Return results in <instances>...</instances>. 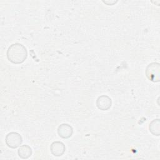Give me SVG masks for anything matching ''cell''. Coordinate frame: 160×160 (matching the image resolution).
I'll list each match as a JSON object with an SVG mask.
<instances>
[{
  "instance_id": "5b68a950",
  "label": "cell",
  "mask_w": 160,
  "mask_h": 160,
  "mask_svg": "<svg viewBox=\"0 0 160 160\" xmlns=\"http://www.w3.org/2000/svg\"><path fill=\"white\" fill-rule=\"evenodd\" d=\"M58 134L62 139H68L73 134V128L68 124H61L58 128Z\"/></svg>"
},
{
  "instance_id": "6da1fadb",
  "label": "cell",
  "mask_w": 160,
  "mask_h": 160,
  "mask_svg": "<svg viewBox=\"0 0 160 160\" xmlns=\"http://www.w3.org/2000/svg\"><path fill=\"white\" fill-rule=\"evenodd\" d=\"M6 55L9 61L15 64H19L26 59L28 51L26 47L22 44L14 43L8 48Z\"/></svg>"
},
{
  "instance_id": "3957f363",
  "label": "cell",
  "mask_w": 160,
  "mask_h": 160,
  "mask_svg": "<svg viewBox=\"0 0 160 160\" xmlns=\"http://www.w3.org/2000/svg\"><path fill=\"white\" fill-rule=\"evenodd\" d=\"M5 142L9 148L16 149L20 146L22 144V138L19 133L16 132H11L6 135Z\"/></svg>"
},
{
  "instance_id": "9c48e42d",
  "label": "cell",
  "mask_w": 160,
  "mask_h": 160,
  "mask_svg": "<svg viewBox=\"0 0 160 160\" xmlns=\"http://www.w3.org/2000/svg\"><path fill=\"white\" fill-rule=\"evenodd\" d=\"M102 2H104V3H105V4H108V5H113L114 4H116L118 1H102Z\"/></svg>"
},
{
  "instance_id": "52a82bcc",
  "label": "cell",
  "mask_w": 160,
  "mask_h": 160,
  "mask_svg": "<svg viewBox=\"0 0 160 160\" xmlns=\"http://www.w3.org/2000/svg\"><path fill=\"white\" fill-rule=\"evenodd\" d=\"M32 151L31 148L27 144L20 146L18 150V156L21 158L24 159H28L31 157V156L32 155Z\"/></svg>"
},
{
  "instance_id": "8992f818",
  "label": "cell",
  "mask_w": 160,
  "mask_h": 160,
  "mask_svg": "<svg viewBox=\"0 0 160 160\" xmlns=\"http://www.w3.org/2000/svg\"><path fill=\"white\" fill-rule=\"evenodd\" d=\"M50 151L53 156L57 157L61 156L66 151V146L61 141H54L51 144Z\"/></svg>"
},
{
  "instance_id": "277c9868",
  "label": "cell",
  "mask_w": 160,
  "mask_h": 160,
  "mask_svg": "<svg viewBox=\"0 0 160 160\" xmlns=\"http://www.w3.org/2000/svg\"><path fill=\"white\" fill-rule=\"evenodd\" d=\"M96 104L99 109L107 111L111 107L112 100L107 95H101L98 98Z\"/></svg>"
},
{
  "instance_id": "7a4b0ae2",
  "label": "cell",
  "mask_w": 160,
  "mask_h": 160,
  "mask_svg": "<svg viewBox=\"0 0 160 160\" xmlns=\"http://www.w3.org/2000/svg\"><path fill=\"white\" fill-rule=\"evenodd\" d=\"M160 66L158 62L150 63L146 69V75L149 80L154 82L159 81Z\"/></svg>"
},
{
  "instance_id": "ba28073f",
  "label": "cell",
  "mask_w": 160,
  "mask_h": 160,
  "mask_svg": "<svg viewBox=\"0 0 160 160\" xmlns=\"http://www.w3.org/2000/svg\"><path fill=\"white\" fill-rule=\"evenodd\" d=\"M160 121L159 119H156L152 120L149 126V131L154 136H159L160 130H159Z\"/></svg>"
}]
</instances>
